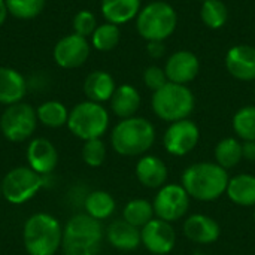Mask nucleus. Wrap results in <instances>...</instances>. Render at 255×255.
<instances>
[{
	"label": "nucleus",
	"mask_w": 255,
	"mask_h": 255,
	"mask_svg": "<svg viewBox=\"0 0 255 255\" xmlns=\"http://www.w3.org/2000/svg\"><path fill=\"white\" fill-rule=\"evenodd\" d=\"M184 235L188 241L194 244L211 245L220 239L221 227L214 218L203 214H194L185 220Z\"/></svg>",
	"instance_id": "nucleus-17"
},
{
	"label": "nucleus",
	"mask_w": 255,
	"mask_h": 255,
	"mask_svg": "<svg viewBox=\"0 0 255 255\" xmlns=\"http://www.w3.org/2000/svg\"><path fill=\"white\" fill-rule=\"evenodd\" d=\"M69 112L70 111L58 100L43 102L36 109L37 121L49 128H60L63 126H67Z\"/></svg>",
	"instance_id": "nucleus-26"
},
{
	"label": "nucleus",
	"mask_w": 255,
	"mask_h": 255,
	"mask_svg": "<svg viewBox=\"0 0 255 255\" xmlns=\"http://www.w3.org/2000/svg\"><path fill=\"white\" fill-rule=\"evenodd\" d=\"M155 142V127L143 117L121 120L112 130L111 145L114 151L124 157L143 155Z\"/></svg>",
	"instance_id": "nucleus-3"
},
{
	"label": "nucleus",
	"mask_w": 255,
	"mask_h": 255,
	"mask_svg": "<svg viewBox=\"0 0 255 255\" xmlns=\"http://www.w3.org/2000/svg\"><path fill=\"white\" fill-rule=\"evenodd\" d=\"M232 126L239 139L244 142H255V106L248 105L241 108L235 114Z\"/></svg>",
	"instance_id": "nucleus-31"
},
{
	"label": "nucleus",
	"mask_w": 255,
	"mask_h": 255,
	"mask_svg": "<svg viewBox=\"0 0 255 255\" xmlns=\"http://www.w3.org/2000/svg\"><path fill=\"white\" fill-rule=\"evenodd\" d=\"M0 199H1V187H0Z\"/></svg>",
	"instance_id": "nucleus-41"
},
{
	"label": "nucleus",
	"mask_w": 255,
	"mask_h": 255,
	"mask_svg": "<svg viewBox=\"0 0 255 255\" xmlns=\"http://www.w3.org/2000/svg\"><path fill=\"white\" fill-rule=\"evenodd\" d=\"M106 145L102 139L85 140L82 146V160L90 167H100L106 160Z\"/></svg>",
	"instance_id": "nucleus-33"
},
{
	"label": "nucleus",
	"mask_w": 255,
	"mask_h": 255,
	"mask_svg": "<svg viewBox=\"0 0 255 255\" xmlns=\"http://www.w3.org/2000/svg\"><path fill=\"white\" fill-rule=\"evenodd\" d=\"M193 255H206V254H202V253H197V254H193Z\"/></svg>",
	"instance_id": "nucleus-40"
},
{
	"label": "nucleus",
	"mask_w": 255,
	"mask_h": 255,
	"mask_svg": "<svg viewBox=\"0 0 255 255\" xmlns=\"http://www.w3.org/2000/svg\"><path fill=\"white\" fill-rule=\"evenodd\" d=\"M242 152L247 161H255V142H244Z\"/></svg>",
	"instance_id": "nucleus-38"
},
{
	"label": "nucleus",
	"mask_w": 255,
	"mask_h": 255,
	"mask_svg": "<svg viewBox=\"0 0 255 255\" xmlns=\"http://www.w3.org/2000/svg\"><path fill=\"white\" fill-rule=\"evenodd\" d=\"M143 82L152 93L157 91L158 88H161L163 85H166L169 82V79L166 76L164 67H160V66H155V64L148 66L143 70Z\"/></svg>",
	"instance_id": "nucleus-35"
},
{
	"label": "nucleus",
	"mask_w": 255,
	"mask_h": 255,
	"mask_svg": "<svg viewBox=\"0 0 255 255\" xmlns=\"http://www.w3.org/2000/svg\"><path fill=\"white\" fill-rule=\"evenodd\" d=\"M226 194L239 206H255V176L242 173L230 178Z\"/></svg>",
	"instance_id": "nucleus-24"
},
{
	"label": "nucleus",
	"mask_w": 255,
	"mask_h": 255,
	"mask_svg": "<svg viewBox=\"0 0 255 255\" xmlns=\"http://www.w3.org/2000/svg\"><path fill=\"white\" fill-rule=\"evenodd\" d=\"M254 94H255V90H254Z\"/></svg>",
	"instance_id": "nucleus-44"
},
{
	"label": "nucleus",
	"mask_w": 255,
	"mask_h": 255,
	"mask_svg": "<svg viewBox=\"0 0 255 255\" xmlns=\"http://www.w3.org/2000/svg\"><path fill=\"white\" fill-rule=\"evenodd\" d=\"M200 1H205V0H200Z\"/></svg>",
	"instance_id": "nucleus-43"
},
{
	"label": "nucleus",
	"mask_w": 255,
	"mask_h": 255,
	"mask_svg": "<svg viewBox=\"0 0 255 255\" xmlns=\"http://www.w3.org/2000/svg\"><path fill=\"white\" fill-rule=\"evenodd\" d=\"M200 140V130L191 120H181L170 123L163 134V146L173 157H184L190 154Z\"/></svg>",
	"instance_id": "nucleus-11"
},
{
	"label": "nucleus",
	"mask_w": 255,
	"mask_h": 255,
	"mask_svg": "<svg viewBox=\"0 0 255 255\" xmlns=\"http://www.w3.org/2000/svg\"><path fill=\"white\" fill-rule=\"evenodd\" d=\"M84 208H85V214H88L94 220L102 221L109 218L115 212L117 203L115 199L108 191L96 190L87 194V197L84 199Z\"/></svg>",
	"instance_id": "nucleus-25"
},
{
	"label": "nucleus",
	"mask_w": 255,
	"mask_h": 255,
	"mask_svg": "<svg viewBox=\"0 0 255 255\" xmlns=\"http://www.w3.org/2000/svg\"><path fill=\"white\" fill-rule=\"evenodd\" d=\"M151 106L160 120L176 123L187 120L193 114L196 108V97L187 85L167 82L152 93Z\"/></svg>",
	"instance_id": "nucleus-5"
},
{
	"label": "nucleus",
	"mask_w": 255,
	"mask_h": 255,
	"mask_svg": "<svg viewBox=\"0 0 255 255\" xmlns=\"http://www.w3.org/2000/svg\"><path fill=\"white\" fill-rule=\"evenodd\" d=\"M82 88L87 100L103 105L105 102H109L111 97L114 96L117 84L111 73L105 70H94L90 75H87Z\"/></svg>",
	"instance_id": "nucleus-21"
},
{
	"label": "nucleus",
	"mask_w": 255,
	"mask_h": 255,
	"mask_svg": "<svg viewBox=\"0 0 255 255\" xmlns=\"http://www.w3.org/2000/svg\"><path fill=\"white\" fill-rule=\"evenodd\" d=\"M43 182L45 178L28 166L13 167L0 181L1 197L10 205H24L40 191Z\"/></svg>",
	"instance_id": "nucleus-7"
},
{
	"label": "nucleus",
	"mask_w": 255,
	"mask_h": 255,
	"mask_svg": "<svg viewBox=\"0 0 255 255\" xmlns=\"http://www.w3.org/2000/svg\"><path fill=\"white\" fill-rule=\"evenodd\" d=\"M36 109L24 102L6 106L0 117V131L6 140L19 143L28 140L37 127Z\"/></svg>",
	"instance_id": "nucleus-8"
},
{
	"label": "nucleus",
	"mask_w": 255,
	"mask_h": 255,
	"mask_svg": "<svg viewBox=\"0 0 255 255\" xmlns=\"http://www.w3.org/2000/svg\"><path fill=\"white\" fill-rule=\"evenodd\" d=\"M7 15H9V10L6 6V0H0V27L6 22Z\"/></svg>",
	"instance_id": "nucleus-39"
},
{
	"label": "nucleus",
	"mask_w": 255,
	"mask_h": 255,
	"mask_svg": "<svg viewBox=\"0 0 255 255\" xmlns=\"http://www.w3.org/2000/svg\"><path fill=\"white\" fill-rule=\"evenodd\" d=\"M146 51H148V54L152 58H160V57L164 55L166 48H164V43L163 42H148Z\"/></svg>",
	"instance_id": "nucleus-37"
},
{
	"label": "nucleus",
	"mask_w": 255,
	"mask_h": 255,
	"mask_svg": "<svg viewBox=\"0 0 255 255\" xmlns=\"http://www.w3.org/2000/svg\"><path fill=\"white\" fill-rule=\"evenodd\" d=\"M25 158L28 167L42 176L52 173L58 166V151L55 145L45 137H34L30 140Z\"/></svg>",
	"instance_id": "nucleus-15"
},
{
	"label": "nucleus",
	"mask_w": 255,
	"mask_h": 255,
	"mask_svg": "<svg viewBox=\"0 0 255 255\" xmlns=\"http://www.w3.org/2000/svg\"><path fill=\"white\" fill-rule=\"evenodd\" d=\"M103 235L105 232L99 220H94L88 214H76L66 223L63 229V244L99 250Z\"/></svg>",
	"instance_id": "nucleus-10"
},
{
	"label": "nucleus",
	"mask_w": 255,
	"mask_h": 255,
	"mask_svg": "<svg viewBox=\"0 0 255 255\" xmlns=\"http://www.w3.org/2000/svg\"><path fill=\"white\" fill-rule=\"evenodd\" d=\"M152 206L157 218L175 223L188 212L190 196L181 184H166L158 188Z\"/></svg>",
	"instance_id": "nucleus-9"
},
{
	"label": "nucleus",
	"mask_w": 255,
	"mask_h": 255,
	"mask_svg": "<svg viewBox=\"0 0 255 255\" xmlns=\"http://www.w3.org/2000/svg\"><path fill=\"white\" fill-rule=\"evenodd\" d=\"M72 25H73V33L88 39V37H91V34L94 33V30L97 28L99 24H97L96 15L91 10L82 9L73 16Z\"/></svg>",
	"instance_id": "nucleus-34"
},
{
	"label": "nucleus",
	"mask_w": 255,
	"mask_h": 255,
	"mask_svg": "<svg viewBox=\"0 0 255 255\" xmlns=\"http://www.w3.org/2000/svg\"><path fill=\"white\" fill-rule=\"evenodd\" d=\"M164 72L169 82L188 85L197 78L200 72V61L191 51H176L166 60Z\"/></svg>",
	"instance_id": "nucleus-14"
},
{
	"label": "nucleus",
	"mask_w": 255,
	"mask_h": 255,
	"mask_svg": "<svg viewBox=\"0 0 255 255\" xmlns=\"http://www.w3.org/2000/svg\"><path fill=\"white\" fill-rule=\"evenodd\" d=\"M109 127V112L102 103L91 100L75 105L69 112L67 128L81 140L102 139Z\"/></svg>",
	"instance_id": "nucleus-6"
},
{
	"label": "nucleus",
	"mask_w": 255,
	"mask_h": 255,
	"mask_svg": "<svg viewBox=\"0 0 255 255\" xmlns=\"http://www.w3.org/2000/svg\"><path fill=\"white\" fill-rule=\"evenodd\" d=\"M154 215L155 214L152 203L145 199L130 200L123 211V220L137 229L145 227L151 220H154Z\"/></svg>",
	"instance_id": "nucleus-28"
},
{
	"label": "nucleus",
	"mask_w": 255,
	"mask_h": 255,
	"mask_svg": "<svg viewBox=\"0 0 255 255\" xmlns=\"http://www.w3.org/2000/svg\"><path fill=\"white\" fill-rule=\"evenodd\" d=\"M91 52V43L87 37H82L76 33L66 34L61 37L52 51L54 61L61 69H78L88 60Z\"/></svg>",
	"instance_id": "nucleus-12"
},
{
	"label": "nucleus",
	"mask_w": 255,
	"mask_h": 255,
	"mask_svg": "<svg viewBox=\"0 0 255 255\" xmlns=\"http://www.w3.org/2000/svg\"><path fill=\"white\" fill-rule=\"evenodd\" d=\"M111 109L112 112L121 118H131L136 117V112L140 108L142 99H140V93L137 91L136 87L130 85V84H123L118 85L114 96L111 97Z\"/></svg>",
	"instance_id": "nucleus-22"
},
{
	"label": "nucleus",
	"mask_w": 255,
	"mask_h": 255,
	"mask_svg": "<svg viewBox=\"0 0 255 255\" xmlns=\"http://www.w3.org/2000/svg\"><path fill=\"white\" fill-rule=\"evenodd\" d=\"M142 245L155 255H166L173 251L176 244V233L172 223L160 218L151 220L145 227L140 229Z\"/></svg>",
	"instance_id": "nucleus-13"
},
{
	"label": "nucleus",
	"mask_w": 255,
	"mask_h": 255,
	"mask_svg": "<svg viewBox=\"0 0 255 255\" xmlns=\"http://www.w3.org/2000/svg\"><path fill=\"white\" fill-rule=\"evenodd\" d=\"M167 166L155 155H143L136 164V178L146 188H161L167 182Z\"/></svg>",
	"instance_id": "nucleus-18"
},
{
	"label": "nucleus",
	"mask_w": 255,
	"mask_h": 255,
	"mask_svg": "<svg viewBox=\"0 0 255 255\" xmlns=\"http://www.w3.org/2000/svg\"><path fill=\"white\" fill-rule=\"evenodd\" d=\"M108 242L120 251H134L142 245L140 229L128 224L124 220L111 223L106 229Z\"/></svg>",
	"instance_id": "nucleus-20"
},
{
	"label": "nucleus",
	"mask_w": 255,
	"mask_h": 255,
	"mask_svg": "<svg viewBox=\"0 0 255 255\" xmlns=\"http://www.w3.org/2000/svg\"><path fill=\"white\" fill-rule=\"evenodd\" d=\"M61 250L64 255H97V248H88L81 245H72V244H63Z\"/></svg>",
	"instance_id": "nucleus-36"
},
{
	"label": "nucleus",
	"mask_w": 255,
	"mask_h": 255,
	"mask_svg": "<svg viewBox=\"0 0 255 255\" xmlns=\"http://www.w3.org/2000/svg\"><path fill=\"white\" fill-rule=\"evenodd\" d=\"M254 223H255V211H254Z\"/></svg>",
	"instance_id": "nucleus-42"
},
{
	"label": "nucleus",
	"mask_w": 255,
	"mask_h": 255,
	"mask_svg": "<svg viewBox=\"0 0 255 255\" xmlns=\"http://www.w3.org/2000/svg\"><path fill=\"white\" fill-rule=\"evenodd\" d=\"M27 93L25 78L12 67H0V105H15L22 102Z\"/></svg>",
	"instance_id": "nucleus-19"
},
{
	"label": "nucleus",
	"mask_w": 255,
	"mask_h": 255,
	"mask_svg": "<svg viewBox=\"0 0 255 255\" xmlns=\"http://www.w3.org/2000/svg\"><path fill=\"white\" fill-rule=\"evenodd\" d=\"M202 22L212 30H218L226 25L229 19V9L221 0H205L200 9Z\"/></svg>",
	"instance_id": "nucleus-30"
},
{
	"label": "nucleus",
	"mask_w": 255,
	"mask_h": 255,
	"mask_svg": "<svg viewBox=\"0 0 255 255\" xmlns=\"http://www.w3.org/2000/svg\"><path fill=\"white\" fill-rule=\"evenodd\" d=\"M22 244L28 255H55L63 245V227L51 214H33L22 226Z\"/></svg>",
	"instance_id": "nucleus-2"
},
{
	"label": "nucleus",
	"mask_w": 255,
	"mask_h": 255,
	"mask_svg": "<svg viewBox=\"0 0 255 255\" xmlns=\"http://www.w3.org/2000/svg\"><path fill=\"white\" fill-rule=\"evenodd\" d=\"M214 155L215 163L220 164L223 169H233L244 160L242 142L236 137H226L217 143Z\"/></svg>",
	"instance_id": "nucleus-27"
},
{
	"label": "nucleus",
	"mask_w": 255,
	"mask_h": 255,
	"mask_svg": "<svg viewBox=\"0 0 255 255\" xmlns=\"http://www.w3.org/2000/svg\"><path fill=\"white\" fill-rule=\"evenodd\" d=\"M226 69L238 81H255V48L247 43L232 46L226 54Z\"/></svg>",
	"instance_id": "nucleus-16"
},
{
	"label": "nucleus",
	"mask_w": 255,
	"mask_h": 255,
	"mask_svg": "<svg viewBox=\"0 0 255 255\" xmlns=\"http://www.w3.org/2000/svg\"><path fill=\"white\" fill-rule=\"evenodd\" d=\"M140 0H102L100 10L106 22L123 25L130 22L140 12Z\"/></svg>",
	"instance_id": "nucleus-23"
},
{
	"label": "nucleus",
	"mask_w": 255,
	"mask_h": 255,
	"mask_svg": "<svg viewBox=\"0 0 255 255\" xmlns=\"http://www.w3.org/2000/svg\"><path fill=\"white\" fill-rule=\"evenodd\" d=\"M46 0H6L9 15L18 19H33L42 13Z\"/></svg>",
	"instance_id": "nucleus-32"
},
{
	"label": "nucleus",
	"mask_w": 255,
	"mask_h": 255,
	"mask_svg": "<svg viewBox=\"0 0 255 255\" xmlns=\"http://www.w3.org/2000/svg\"><path fill=\"white\" fill-rule=\"evenodd\" d=\"M230 176L226 169L217 163H194L188 166L182 176L181 185L190 197L199 202H212L220 199L229 185Z\"/></svg>",
	"instance_id": "nucleus-1"
},
{
	"label": "nucleus",
	"mask_w": 255,
	"mask_h": 255,
	"mask_svg": "<svg viewBox=\"0 0 255 255\" xmlns=\"http://www.w3.org/2000/svg\"><path fill=\"white\" fill-rule=\"evenodd\" d=\"M178 25V13L175 7L161 0L148 3L136 16V30L146 42H164Z\"/></svg>",
	"instance_id": "nucleus-4"
},
{
	"label": "nucleus",
	"mask_w": 255,
	"mask_h": 255,
	"mask_svg": "<svg viewBox=\"0 0 255 255\" xmlns=\"http://www.w3.org/2000/svg\"><path fill=\"white\" fill-rule=\"evenodd\" d=\"M91 46L97 51L108 52L112 51L118 46L120 39H121V31L120 25L111 24V22H103L97 25L94 33L91 34Z\"/></svg>",
	"instance_id": "nucleus-29"
}]
</instances>
